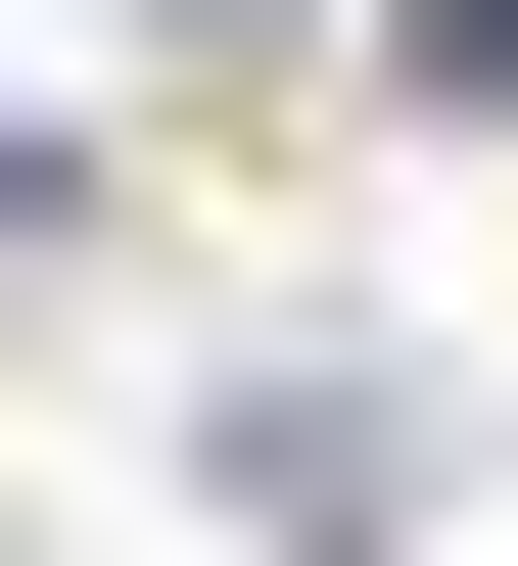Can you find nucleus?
<instances>
[{"mask_svg": "<svg viewBox=\"0 0 518 566\" xmlns=\"http://www.w3.org/2000/svg\"><path fill=\"white\" fill-rule=\"evenodd\" d=\"M378 48H424V95H518V0H378Z\"/></svg>", "mask_w": 518, "mask_h": 566, "instance_id": "obj_1", "label": "nucleus"}]
</instances>
